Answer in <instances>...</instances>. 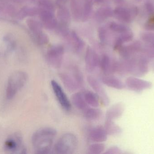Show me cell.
<instances>
[{"label":"cell","instance_id":"cell-15","mask_svg":"<svg viewBox=\"0 0 154 154\" xmlns=\"http://www.w3.org/2000/svg\"><path fill=\"white\" fill-rule=\"evenodd\" d=\"M85 0H71V7L73 16L76 20L82 19Z\"/></svg>","mask_w":154,"mask_h":154},{"label":"cell","instance_id":"cell-1","mask_svg":"<svg viewBox=\"0 0 154 154\" xmlns=\"http://www.w3.org/2000/svg\"><path fill=\"white\" fill-rule=\"evenodd\" d=\"M57 135V130L52 127H43L37 130L32 137V144L34 153H49Z\"/></svg>","mask_w":154,"mask_h":154},{"label":"cell","instance_id":"cell-3","mask_svg":"<svg viewBox=\"0 0 154 154\" xmlns=\"http://www.w3.org/2000/svg\"><path fill=\"white\" fill-rule=\"evenodd\" d=\"M76 136L72 133H66L61 136L55 144L54 151L57 154L74 153L78 147Z\"/></svg>","mask_w":154,"mask_h":154},{"label":"cell","instance_id":"cell-17","mask_svg":"<svg viewBox=\"0 0 154 154\" xmlns=\"http://www.w3.org/2000/svg\"><path fill=\"white\" fill-rule=\"evenodd\" d=\"M83 93L84 98L88 105L94 108L99 106V99L95 93L91 91H87Z\"/></svg>","mask_w":154,"mask_h":154},{"label":"cell","instance_id":"cell-7","mask_svg":"<svg viewBox=\"0 0 154 154\" xmlns=\"http://www.w3.org/2000/svg\"><path fill=\"white\" fill-rule=\"evenodd\" d=\"M52 90L58 103L66 111L71 110V104L65 91L57 81L52 80L51 82Z\"/></svg>","mask_w":154,"mask_h":154},{"label":"cell","instance_id":"cell-32","mask_svg":"<svg viewBox=\"0 0 154 154\" xmlns=\"http://www.w3.org/2000/svg\"><path fill=\"white\" fill-rule=\"evenodd\" d=\"M40 43L41 44H47L49 42V38L48 35L43 33H41L39 36Z\"/></svg>","mask_w":154,"mask_h":154},{"label":"cell","instance_id":"cell-18","mask_svg":"<svg viewBox=\"0 0 154 154\" xmlns=\"http://www.w3.org/2000/svg\"><path fill=\"white\" fill-rule=\"evenodd\" d=\"M101 80L104 85L110 87L120 89L122 86L121 82L118 79L109 75L102 77Z\"/></svg>","mask_w":154,"mask_h":154},{"label":"cell","instance_id":"cell-27","mask_svg":"<svg viewBox=\"0 0 154 154\" xmlns=\"http://www.w3.org/2000/svg\"><path fill=\"white\" fill-rule=\"evenodd\" d=\"M119 114V108L117 106H114L109 108L106 113V120H112L117 117Z\"/></svg>","mask_w":154,"mask_h":154},{"label":"cell","instance_id":"cell-22","mask_svg":"<svg viewBox=\"0 0 154 154\" xmlns=\"http://www.w3.org/2000/svg\"><path fill=\"white\" fill-rule=\"evenodd\" d=\"M106 146L102 143H95L91 144L88 148V153L90 154H100L105 151Z\"/></svg>","mask_w":154,"mask_h":154},{"label":"cell","instance_id":"cell-34","mask_svg":"<svg viewBox=\"0 0 154 154\" xmlns=\"http://www.w3.org/2000/svg\"><path fill=\"white\" fill-rule=\"evenodd\" d=\"M118 152V149L116 147H111L109 148L107 150L105 151L104 154H113L117 153Z\"/></svg>","mask_w":154,"mask_h":154},{"label":"cell","instance_id":"cell-19","mask_svg":"<svg viewBox=\"0 0 154 154\" xmlns=\"http://www.w3.org/2000/svg\"><path fill=\"white\" fill-rule=\"evenodd\" d=\"M141 39L147 49L154 50V33H144L141 35Z\"/></svg>","mask_w":154,"mask_h":154},{"label":"cell","instance_id":"cell-21","mask_svg":"<svg viewBox=\"0 0 154 154\" xmlns=\"http://www.w3.org/2000/svg\"><path fill=\"white\" fill-rule=\"evenodd\" d=\"M133 34L129 31L122 33V34L117 39L115 43V48L117 49H119L123 43L130 41L133 39Z\"/></svg>","mask_w":154,"mask_h":154},{"label":"cell","instance_id":"cell-35","mask_svg":"<svg viewBox=\"0 0 154 154\" xmlns=\"http://www.w3.org/2000/svg\"><path fill=\"white\" fill-rule=\"evenodd\" d=\"M67 0H57L56 3L59 6H62V5L64 4Z\"/></svg>","mask_w":154,"mask_h":154},{"label":"cell","instance_id":"cell-28","mask_svg":"<svg viewBox=\"0 0 154 154\" xmlns=\"http://www.w3.org/2000/svg\"><path fill=\"white\" fill-rule=\"evenodd\" d=\"M109 28L113 31L119 33H123L129 31V30L126 26L123 24L116 23L115 22H112L110 24Z\"/></svg>","mask_w":154,"mask_h":154},{"label":"cell","instance_id":"cell-33","mask_svg":"<svg viewBox=\"0 0 154 154\" xmlns=\"http://www.w3.org/2000/svg\"><path fill=\"white\" fill-rule=\"evenodd\" d=\"M146 8L148 13L152 14L154 13V6L153 4L150 2L147 1L145 4Z\"/></svg>","mask_w":154,"mask_h":154},{"label":"cell","instance_id":"cell-38","mask_svg":"<svg viewBox=\"0 0 154 154\" xmlns=\"http://www.w3.org/2000/svg\"><path fill=\"white\" fill-rule=\"evenodd\" d=\"M141 0H136V1H137V2H140Z\"/></svg>","mask_w":154,"mask_h":154},{"label":"cell","instance_id":"cell-11","mask_svg":"<svg viewBox=\"0 0 154 154\" xmlns=\"http://www.w3.org/2000/svg\"><path fill=\"white\" fill-rule=\"evenodd\" d=\"M108 134L104 127L98 126L92 127L89 132V137L92 142L103 143L107 139Z\"/></svg>","mask_w":154,"mask_h":154},{"label":"cell","instance_id":"cell-26","mask_svg":"<svg viewBox=\"0 0 154 154\" xmlns=\"http://www.w3.org/2000/svg\"><path fill=\"white\" fill-rule=\"evenodd\" d=\"M72 37L75 43V49L77 52H80L82 50L84 46L83 41L79 38L78 34L75 32L72 33Z\"/></svg>","mask_w":154,"mask_h":154},{"label":"cell","instance_id":"cell-4","mask_svg":"<svg viewBox=\"0 0 154 154\" xmlns=\"http://www.w3.org/2000/svg\"><path fill=\"white\" fill-rule=\"evenodd\" d=\"M59 77L64 86L69 92H74L83 87V76L79 70L77 68H73L71 73H60Z\"/></svg>","mask_w":154,"mask_h":154},{"label":"cell","instance_id":"cell-31","mask_svg":"<svg viewBox=\"0 0 154 154\" xmlns=\"http://www.w3.org/2000/svg\"><path fill=\"white\" fill-rule=\"evenodd\" d=\"M106 31L103 27H100L98 29V36L100 40L102 42L105 41L106 39Z\"/></svg>","mask_w":154,"mask_h":154},{"label":"cell","instance_id":"cell-29","mask_svg":"<svg viewBox=\"0 0 154 154\" xmlns=\"http://www.w3.org/2000/svg\"><path fill=\"white\" fill-rule=\"evenodd\" d=\"M42 5L45 10H49L53 11L54 6L52 3L49 0H42Z\"/></svg>","mask_w":154,"mask_h":154},{"label":"cell","instance_id":"cell-16","mask_svg":"<svg viewBox=\"0 0 154 154\" xmlns=\"http://www.w3.org/2000/svg\"><path fill=\"white\" fill-rule=\"evenodd\" d=\"M84 118L89 121L98 120L102 115V111L97 108L88 107L83 111Z\"/></svg>","mask_w":154,"mask_h":154},{"label":"cell","instance_id":"cell-36","mask_svg":"<svg viewBox=\"0 0 154 154\" xmlns=\"http://www.w3.org/2000/svg\"><path fill=\"white\" fill-rule=\"evenodd\" d=\"M96 3L99 4H102L106 2V0H93Z\"/></svg>","mask_w":154,"mask_h":154},{"label":"cell","instance_id":"cell-25","mask_svg":"<svg viewBox=\"0 0 154 154\" xmlns=\"http://www.w3.org/2000/svg\"><path fill=\"white\" fill-rule=\"evenodd\" d=\"M104 127L108 135H112L118 132V128L112 120H106Z\"/></svg>","mask_w":154,"mask_h":154},{"label":"cell","instance_id":"cell-5","mask_svg":"<svg viewBox=\"0 0 154 154\" xmlns=\"http://www.w3.org/2000/svg\"><path fill=\"white\" fill-rule=\"evenodd\" d=\"M4 150L7 154H25L27 149L23 144L22 136L15 133L7 137L4 145Z\"/></svg>","mask_w":154,"mask_h":154},{"label":"cell","instance_id":"cell-10","mask_svg":"<svg viewBox=\"0 0 154 154\" xmlns=\"http://www.w3.org/2000/svg\"><path fill=\"white\" fill-rule=\"evenodd\" d=\"M86 70L89 73H93L100 66V59L97 54L90 47H88L85 57Z\"/></svg>","mask_w":154,"mask_h":154},{"label":"cell","instance_id":"cell-37","mask_svg":"<svg viewBox=\"0 0 154 154\" xmlns=\"http://www.w3.org/2000/svg\"><path fill=\"white\" fill-rule=\"evenodd\" d=\"M115 2L118 3H120L123 2L124 0H114Z\"/></svg>","mask_w":154,"mask_h":154},{"label":"cell","instance_id":"cell-13","mask_svg":"<svg viewBox=\"0 0 154 154\" xmlns=\"http://www.w3.org/2000/svg\"><path fill=\"white\" fill-rule=\"evenodd\" d=\"M116 64L112 63L108 55H104L100 59V66L103 73L106 76L110 75L115 71Z\"/></svg>","mask_w":154,"mask_h":154},{"label":"cell","instance_id":"cell-14","mask_svg":"<svg viewBox=\"0 0 154 154\" xmlns=\"http://www.w3.org/2000/svg\"><path fill=\"white\" fill-rule=\"evenodd\" d=\"M71 101L76 108L81 111H84L89 106L86 103L84 98V93L82 92L74 93L71 97Z\"/></svg>","mask_w":154,"mask_h":154},{"label":"cell","instance_id":"cell-2","mask_svg":"<svg viewBox=\"0 0 154 154\" xmlns=\"http://www.w3.org/2000/svg\"><path fill=\"white\" fill-rule=\"evenodd\" d=\"M28 74L23 71L13 72L8 79L6 89V97L8 99H12L17 93L23 88L27 83Z\"/></svg>","mask_w":154,"mask_h":154},{"label":"cell","instance_id":"cell-12","mask_svg":"<svg viewBox=\"0 0 154 154\" xmlns=\"http://www.w3.org/2000/svg\"><path fill=\"white\" fill-rule=\"evenodd\" d=\"M41 18L45 28L48 30H53L57 25V21L52 11L44 9L41 13Z\"/></svg>","mask_w":154,"mask_h":154},{"label":"cell","instance_id":"cell-8","mask_svg":"<svg viewBox=\"0 0 154 154\" xmlns=\"http://www.w3.org/2000/svg\"><path fill=\"white\" fill-rule=\"evenodd\" d=\"M87 80L89 85L100 99L101 103L105 106L108 105L109 103V98L101 83L92 76L88 77Z\"/></svg>","mask_w":154,"mask_h":154},{"label":"cell","instance_id":"cell-24","mask_svg":"<svg viewBox=\"0 0 154 154\" xmlns=\"http://www.w3.org/2000/svg\"><path fill=\"white\" fill-rule=\"evenodd\" d=\"M59 18L63 24H66L69 20L70 15L69 11L66 7L61 6L58 12Z\"/></svg>","mask_w":154,"mask_h":154},{"label":"cell","instance_id":"cell-9","mask_svg":"<svg viewBox=\"0 0 154 154\" xmlns=\"http://www.w3.org/2000/svg\"><path fill=\"white\" fill-rule=\"evenodd\" d=\"M138 12L137 7L135 6L129 9L120 6L116 7L114 10V15L121 21L129 23L137 15Z\"/></svg>","mask_w":154,"mask_h":154},{"label":"cell","instance_id":"cell-20","mask_svg":"<svg viewBox=\"0 0 154 154\" xmlns=\"http://www.w3.org/2000/svg\"><path fill=\"white\" fill-rule=\"evenodd\" d=\"M114 15V11L109 7H103L99 9L96 14L97 19L104 20Z\"/></svg>","mask_w":154,"mask_h":154},{"label":"cell","instance_id":"cell-23","mask_svg":"<svg viewBox=\"0 0 154 154\" xmlns=\"http://www.w3.org/2000/svg\"><path fill=\"white\" fill-rule=\"evenodd\" d=\"M92 8V0H85L83 5L82 19L83 21L87 20L91 13Z\"/></svg>","mask_w":154,"mask_h":154},{"label":"cell","instance_id":"cell-30","mask_svg":"<svg viewBox=\"0 0 154 154\" xmlns=\"http://www.w3.org/2000/svg\"><path fill=\"white\" fill-rule=\"evenodd\" d=\"M145 28L147 30L154 31V17L147 21L145 25Z\"/></svg>","mask_w":154,"mask_h":154},{"label":"cell","instance_id":"cell-6","mask_svg":"<svg viewBox=\"0 0 154 154\" xmlns=\"http://www.w3.org/2000/svg\"><path fill=\"white\" fill-rule=\"evenodd\" d=\"M64 49L62 46H53L48 50L47 58L49 64L54 68H60L63 61Z\"/></svg>","mask_w":154,"mask_h":154}]
</instances>
